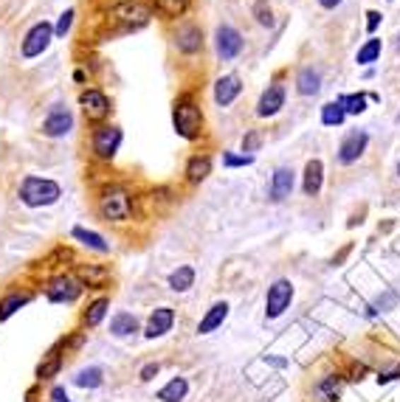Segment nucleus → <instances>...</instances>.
<instances>
[{"label": "nucleus", "mask_w": 400, "mask_h": 402, "mask_svg": "<svg viewBox=\"0 0 400 402\" xmlns=\"http://www.w3.org/2000/svg\"><path fill=\"white\" fill-rule=\"evenodd\" d=\"M344 118H347V113H344V107H341L339 99H336V102H327V104L322 107V124H324V127H341Z\"/></svg>", "instance_id": "obj_32"}, {"label": "nucleus", "mask_w": 400, "mask_h": 402, "mask_svg": "<svg viewBox=\"0 0 400 402\" xmlns=\"http://www.w3.org/2000/svg\"><path fill=\"white\" fill-rule=\"evenodd\" d=\"M293 183H296V175H293V169H288V166H279V169L271 175V186H268V197H271V202H282L285 197H290V192H293Z\"/></svg>", "instance_id": "obj_16"}, {"label": "nucleus", "mask_w": 400, "mask_h": 402, "mask_svg": "<svg viewBox=\"0 0 400 402\" xmlns=\"http://www.w3.org/2000/svg\"><path fill=\"white\" fill-rule=\"evenodd\" d=\"M102 383H105V372H102L99 366H88V369H79V372H76V377H73V386H79V389H88V391L99 389Z\"/></svg>", "instance_id": "obj_29"}, {"label": "nucleus", "mask_w": 400, "mask_h": 402, "mask_svg": "<svg viewBox=\"0 0 400 402\" xmlns=\"http://www.w3.org/2000/svg\"><path fill=\"white\" fill-rule=\"evenodd\" d=\"M398 48H400V37H398Z\"/></svg>", "instance_id": "obj_44"}, {"label": "nucleus", "mask_w": 400, "mask_h": 402, "mask_svg": "<svg viewBox=\"0 0 400 402\" xmlns=\"http://www.w3.org/2000/svg\"><path fill=\"white\" fill-rule=\"evenodd\" d=\"M319 6L322 8H336V6H341V0H319Z\"/></svg>", "instance_id": "obj_42"}, {"label": "nucleus", "mask_w": 400, "mask_h": 402, "mask_svg": "<svg viewBox=\"0 0 400 402\" xmlns=\"http://www.w3.org/2000/svg\"><path fill=\"white\" fill-rule=\"evenodd\" d=\"M398 121H400V113H398Z\"/></svg>", "instance_id": "obj_45"}, {"label": "nucleus", "mask_w": 400, "mask_h": 402, "mask_svg": "<svg viewBox=\"0 0 400 402\" xmlns=\"http://www.w3.org/2000/svg\"><path fill=\"white\" fill-rule=\"evenodd\" d=\"M395 304H398V293H392V290H387V293L378 298V307H381V310H392Z\"/></svg>", "instance_id": "obj_38"}, {"label": "nucleus", "mask_w": 400, "mask_h": 402, "mask_svg": "<svg viewBox=\"0 0 400 402\" xmlns=\"http://www.w3.org/2000/svg\"><path fill=\"white\" fill-rule=\"evenodd\" d=\"M79 107H82V113L90 118V121H102V118H107L110 116V99L99 90V87H88V90H82L79 93Z\"/></svg>", "instance_id": "obj_11"}, {"label": "nucleus", "mask_w": 400, "mask_h": 402, "mask_svg": "<svg viewBox=\"0 0 400 402\" xmlns=\"http://www.w3.org/2000/svg\"><path fill=\"white\" fill-rule=\"evenodd\" d=\"M319 90H322V73H319V68L305 65L296 73V93L299 96H316Z\"/></svg>", "instance_id": "obj_19"}, {"label": "nucleus", "mask_w": 400, "mask_h": 402, "mask_svg": "<svg viewBox=\"0 0 400 402\" xmlns=\"http://www.w3.org/2000/svg\"><path fill=\"white\" fill-rule=\"evenodd\" d=\"M214 48H217V56H220L223 62H231V59H237V56L242 54V34H240L234 25L223 23V25H217V31H214Z\"/></svg>", "instance_id": "obj_8"}, {"label": "nucleus", "mask_w": 400, "mask_h": 402, "mask_svg": "<svg viewBox=\"0 0 400 402\" xmlns=\"http://www.w3.org/2000/svg\"><path fill=\"white\" fill-rule=\"evenodd\" d=\"M59 369H62V355L59 352H48V358L37 366V380L42 383V380H54L57 374H59Z\"/></svg>", "instance_id": "obj_31"}, {"label": "nucleus", "mask_w": 400, "mask_h": 402, "mask_svg": "<svg viewBox=\"0 0 400 402\" xmlns=\"http://www.w3.org/2000/svg\"><path fill=\"white\" fill-rule=\"evenodd\" d=\"M96 211L102 219L107 222H127L130 214H133V200H130V192L122 189V186H107L99 200H96Z\"/></svg>", "instance_id": "obj_3"}, {"label": "nucleus", "mask_w": 400, "mask_h": 402, "mask_svg": "<svg viewBox=\"0 0 400 402\" xmlns=\"http://www.w3.org/2000/svg\"><path fill=\"white\" fill-rule=\"evenodd\" d=\"M187 394H189V383H187V377H172V380L158 391V400L161 402H181V400H187Z\"/></svg>", "instance_id": "obj_27"}, {"label": "nucleus", "mask_w": 400, "mask_h": 402, "mask_svg": "<svg viewBox=\"0 0 400 402\" xmlns=\"http://www.w3.org/2000/svg\"><path fill=\"white\" fill-rule=\"evenodd\" d=\"M240 93H242V82H240V76H234V73H225V76H220V79L214 82V102H217V107L234 104Z\"/></svg>", "instance_id": "obj_15"}, {"label": "nucleus", "mask_w": 400, "mask_h": 402, "mask_svg": "<svg viewBox=\"0 0 400 402\" xmlns=\"http://www.w3.org/2000/svg\"><path fill=\"white\" fill-rule=\"evenodd\" d=\"M59 197H62V189H59V183L51 181V178L28 175V178H23V183H20V200L25 202L28 208L54 205Z\"/></svg>", "instance_id": "obj_2"}, {"label": "nucleus", "mask_w": 400, "mask_h": 402, "mask_svg": "<svg viewBox=\"0 0 400 402\" xmlns=\"http://www.w3.org/2000/svg\"><path fill=\"white\" fill-rule=\"evenodd\" d=\"M71 233H73L76 242H82L85 248H90V250H96V253H107V250H110V245L105 242V236L96 233V231H90V228H85V225H76Z\"/></svg>", "instance_id": "obj_25"}, {"label": "nucleus", "mask_w": 400, "mask_h": 402, "mask_svg": "<svg viewBox=\"0 0 400 402\" xmlns=\"http://www.w3.org/2000/svg\"><path fill=\"white\" fill-rule=\"evenodd\" d=\"M172 127L184 141H198L203 135V110L200 104L189 96H178L172 104Z\"/></svg>", "instance_id": "obj_1"}, {"label": "nucleus", "mask_w": 400, "mask_h": 402, "mask_svg": "<svg viewBox=\"0 0 400 402\" xmlns=\"http://www.w3.org/2000/svg\"><path fill=\"white\" fill-rule=\"evenodd\" d=\"M158 372H161V366H158V363H147V366L141 369V380H144V383H150V380H155V377H158Z\"/></svg>", "instance_id": "obj_40"}, {"label": "nucleus", "mask_w": 400, "mask_h": 402, "mask_svg": "<svg viewBox=\"0 0 400 402\" xmlns=\"http://www.w3.org/2000/svg\"><path fill=\"white\" fill-rule=\"evenodd\" d=\"M73 17H76V11L73 8H65L62 14H59V20H57V25H54V37H65L68 31H71V25H73Z\"/></svg>", "instance_id": "obj_34"}, {"label": "nucleus", "mask_w": 400, "mask_h": 402, "mask_svg": "<svg viewBox=\"0 0 400 402\" xmlns=\"http://www.w3.org/2000/svg\"><path fill=\"white\" fill-rule=\"evenodd\" d=\"M51 39H54V25H51L48 20H40V23H34V25L25 31L23 42H20V54H23V59H34V56H42V54L48 51Z\"/></svg>", "instance_id": "obj_5"}, {"label": "nucleus", "mask_w": 400, "mask_h": 402, "mask_svg": "<svg viewBox=\"0 0 400 402\" xmlns=\"http://www.w3.org/2000/svg\"><path fill=\"white\" fill-rule=\"evenodd\" d=\"M107 310H110V298H107V296L93 298V301L85 307V312H82V327H88V329L99 327V324L107 318Z\"/></svg>", "instance_id": "obj_20"}, {"label": "nucleus", "mask_w": 400, "mask_h": 402, "mask_svg": "<svg viewBox=\"0 0 400 402\" xmlns=\"http://www.w3.org/2000/svg\"><path fill=\"white\" fill-rule=\"evenodd\" d=\"M285 85L282 82H271L265 90H262V96H259V102H257V116L259 118H273L282 107H285Z\"/></svg>", "instance_id": "obj_12"}, {"label": "nucleus", "mask_w": 400, "mask_h": 402, "mask_svg": "<svg viewBox=\"0 0 400 402\" xmlns=\"http://www.w3.org/2000/svg\"><path fill=\"white\" fill-rule=\"evenodd\" d=\"M259 147H262V135H259L257 130H248V133L242 135V155H254Z\"/></svg>", "instance_id": "obj_35"}, {"label": "nucleus", "mask_w": 400, "mask_h": 402, "mask_svg": "<svg viewBox=\"0 0 400 402\" xmlns=\"http://www.w3.org/2000/svg\"><path fill=\"white\" fill-rule=\"evenodd\" d=\"M170 290L172 293H187L195 287V267L192 264H178L172 273H170Z\"/></svg>", "instance_id": "obj_24"}, {"label": "nucleus", "mask_w": 400, "mask_h": 402, "mask_svg": "<svg viewBox=\"0 0 400 402\" xmlns=\"http://www.w3.org/2000/svg\"><path fill=\"white\" fill-rule=\"evenodd\" d=\"M398 178H400V161H398Z\"/></svg>", "instance_id": "obj_43"}, {"label": "nucleus", "mask_w": 400, "mask_h": 402, "mask_svg": "<svg viewBox=\"0 0 400 402\" xmlns=\"http://www.w3.org/2000/svg\"><path fill=\"white\" fill-rule=\"evenodd\" d=\"M34 296L31 293H25V290H14V293H6L3 298H0V324L3 321H8L17 310H23L28 301H31Z\"/></svg>", "instance_id": "obj_22"}, {"label": "nucleus", "mask_w": 400, "mask_h": 402, "mask_svg": "<svg viewBox=\"0 0 400 402\" xmlns=\"http://www.w3.org/2000/svg\"><path fill=\"white\" fill-rule=\"evenodd\" d=\"M175 48L181 54H187V56L198 54L200 48H203V31H200V25H195V23H181L178 31H175Z\"/></svg>", "instance_id": "obj_14"}, {"label": "nucleus", "mask_w": 400, "mask_h": 402, "mask_svg": "<svg viewBox=\"0 0 400 402\" xmlns=\"http://www.w3.org/2000/svg\"><path fill=\"white\" fill-rule=\"evenodd\" d=\"M381 17H384V14H381V11H375V8H370V11H367V31H370V34L381 25Z\"/></svg>", "instance_id": "obj_39"}, {"label": "nucleus", "mask_w": 400, "mask_h": 402, "mask_svg": "<svg viewBox=\"0 0 400 402\" xmlns=\"http://www.w3.org/2000/svg\"><path fill=\"white\" fill-rule=\"evenodd\" d=\"M251 164H254V155H234V152H225V155H223V166H228V169L251 166Z\"/></svg>", "instance_id": "obj_37"}, {"label": "nucleus", "mask_w": 400, "mask_h": 402, "mask_svg": "<svg viewBox=\"0 0 400 402\" xmlns=\"http://www.w3.org/2000/svg\"><path fill=\"white\" fill-rule=\"evenodd\" d=\"M225 318H228V304H225V301L211 304V307L206 310V315L200 318L198 335H211V332H217V329L225 324Z\"/></svg>", "instance_id": "obj_17"}, {"label": "nucleus", "mask_w": 400, "mask_h": 402, "mask_svg": "<svg viewBox=\"0 0 400 402\" xmlns=\"http://www.w3.org/2000/svg\"><path fill=\"white\" fill-rule=\"evenodd\" d=\"M51 402H71V397H68V391L62 386H54L51 389Z\"/></svg>", "instance_id": "obj_41"}, {"label": "nucleus", "mask_w": 400, "mask_h": 402, "mask_svg": "<svg viewBox=\"0 0 400 402\" xmlns=\"http://www.w3.org/2000/svg\"><path fill=\"white\" fill-rule=\"evenodd\" d=\"M110 332H113L116 338H127V335L139 332L136 315H130V312H116V315L110 318Z\"/></svg>", "instance_id": "obj_28"}, {"label": "nucleus", "mask_w": 400, "mask_h": 402, "mask_svg": "<svg viewBox=\"0 0 400 402\" xmlns=\"http://www.w3.org/2000/svg\"><path fill=\"white\" fill-rule=\"evenodd\" d=\"M82 290H85V284H82L79 279L68 276V273L54 276V279L45 284V296H48L51 304H73V301L82 296Z\"/></svg>", "instance_id": "obj_6"}, {"label": "nucleus", "mask_w": 400, "mask_h": 402, "mask_svg": "<svg viewBox=\"0 0 400 402\" xmlns=\"http://www.w3.org/2000/svg\"><path fill=\"white\" fill-rule=\"evenodd\" d=\"M254 14H257V23L259 25H273V11H271V6L265 3V0H257V8H254Z\"/></svg>", "instance_id": "obj_36"}, {"label": "nucleus", "mask_w": 400, "mask_h": 402, "mask_svg": "<svg viewBox=\"0 0 400 402\" xmlns=\"http://www.w3.org/2000/svg\"><path fill=\"white\" fill-rule=\"evenodd\" d=\"M339 102H341V107H344L347 116H361V113L367 110L370 93H347V96H341Z\"/></svg>", "instance_id": "obj_33"}, {"label": "nucleus", "mask_w": 400, "mask_h": 402, "mask_svg": "<svg viewBox=\"0 0 400 402\" xmlns=\"http://www.w3.org/2000/svg\"><path fill=\"white\" fill-rule=\"evenodd\" d=\"M367 147H370V133H367V130H353V133H347V135L341 138V144H339V164H341V166L355 164V161L367 152Z\"/></svg>", "instance_id": "obj_9"}, {"label": "nucleus", "mask_w": 400, "mask_h": 402, "mask_svg": "<svg viewBox=\"0 0 400 402\" xmlns=\"http://www.w3.org/2000/svg\"><path fill=\"white\" fill-rule=\"evenodd\" d=\"M322 186H324V164H322L319 158H313V161H307V166H305L302 192H305L307 197H316V195L322 192Z\"/></svg>", "instance_id": "obj_18"}, {"label": "nucleus", "mask_w": 400, "mask_h": 402, "mask_svg": "<svg viewBox=\"0 0 400 402\" xmlns=\"http://www.w3.org/2000/svg\"><path fill=\"white\" fill-rule=\"evenodd\" d=\"M290 301H293V284L288 279H276L265 293V318L273 321V318L285 315Z\"/></svg>", "instance_id": "obj_7"}, {"label": "nucleus", "mask_w": 400, "mask_h": 402, "mask_svg": "<svg viewBox=\"0 0 400 402\" xmlns=\"http://www.w3.org/2000/svg\"><path fill=\"white\" fill-rule=\"evenodd\" d=\"M184 175H187V183H192V186L203 183V181L211 175V158H208V155H192V158L187 161Z\"/></svg>", "instance_id": "obj_21"}, {"label": "nucleus", "mask_w": 400, "mask_h": 402, "mask_svg": "<svg viewBox=\"0 0 400 402\" xmlns=\"http://www.w3.org/2000/svg\"><path fill=\"white\" fill-rule=\"evenodd\" d=\"M175 327V310L172 307H158L153 310V315L147 318V327H144V338H164L167 332H172Z\"/></svg>", "instance_id": "obj_13"}, {"label": "nucleus", "mask_w": 400, "mask_h": 402, "mask_svg": "<svg viewBox=\"0 0 400 402\" xmlns=\"http://www.w3.org/2000/svg\"><path fill=\"white\" fill-rule=\"evenodd\" d=\"M341 394V377L339 374H327L313 386V397L316 402H336Z\"/></svg>", "instance_id": "obj_23"}, {"label": "nucleus", "mask_w": 400, "mask_h": 402, "mask_svg": "<svg viewBox=\"0 0 400 402\" xmlns=\"http://www.w3.org/2000/svg\"><path fill=\"white\" fill-rule=\"evenodd\" d=\"M71 130H73V116H71V110L62 107V104H51V110H48L45 118H42V135H48V138H62V135H68Z\"/></svg>", "instance_id": "obj_10"}, {"label": "nucleus", "mask_w": 400, "mask_h": 402, "mask_svg": "<svg viewBox=\"0 0 400 402\" xmlns=\"http://www.w3.org/2000/svg\"><path fill=\"white\" fill-rule=\"evenodd\" d=\"M153 6H155V11H158L161 17L178 20V17H184V14L192 8V0H153Z\"/></svg>", "instance_id": "obj_26"}, {"label": "nucleus", "mask_w": 400, "mask_h": 402, "mask_svg": "<svg viewBox=\"0 0 400 402\" xmlns=\"http://www.w3.org/2000/svg\"><path fill=\"white\" fill-rule=\"evenodd\" d=\"M122 141H124V135H122V130H119V127H113V124H102V127H96V130H93V135H90L93 158H96V161H113V158H116V152H119V147H122Z\"/></svg>", "instance_id": "obj_4"}, {"label": "nucleus", "mask_w": 400, "mask_h": 402, "mask_svg": "<svg viewBox=\"0 0 400 402\" xmlns=\"http://www.w3.org/2000/svg\"><path fill=\"white\" fill-rule=\"evenodd\" d=\"M381 48H384L381 39H378V37H370V39L358 48L355 62H358V65H372V62H378V59H381Z\"/></svg>", "instance_id": "obj_30"}]
</instances>
